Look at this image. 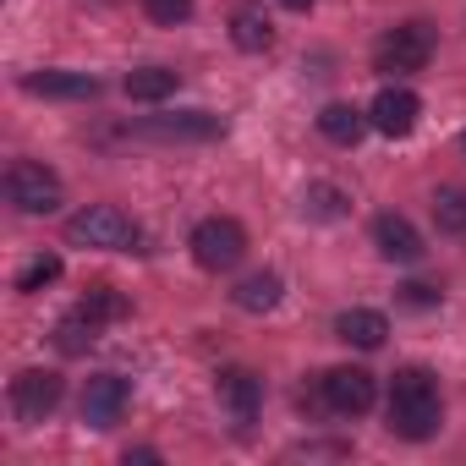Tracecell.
Instances as JSON below:
<instances>
[{
  "instance_id": "6da1fadb",
  "label": "cell",
  "mask_w": 466,
  "mask_h": 466,
  "mask_svg": "<svg viewBox=\"0 0 466 466\" xmlns=\"http://www.w3.org/2000/svg\"><path fill=\"white\" fill-rule=\"evenodd\" d=\"M444 406H439V384L428 368H400L390 379V428L400 439H428L439 428Z\"/></svg>"
},
{
  "instance_id": "7a4b0ae2",
  "label": "cell",
  "mask_w": 466,
  "mask_h": 466,
  "mask_svg": "<svg viewBox=\"0 0 466 466\" xmlns=\"http://www.w3.org/2000/svg\"><path fill=\"white\" fill-rule=\"evenodd\" d=\"M66 242L77 248H105V253H132L143 242V230L116 208V203H88L66 219Z\"/></svg>"
},
{
  "instance_id": "3957f363",
  "label": "cell",
  "mask_w": 466,
  "mask_h": 466,
  "mask_svg": "<svg viewBox=\"0 0 466 466\" xmlns=\"http://www.w3.org/2000/svg\"><path fill=\"white\" fill-rule=\"evenodd\" d=\"M242 253H248V230L237 225V219H225V214H214V219H203L198 230H192V258L203 264V269H237L242 264Z\"/></svg>"
},
{
  "instance_id": "277c9868",
  "label": "cell",
  "mask_w": 466,
  "mask_h": 466,
  "mask_svg": "<svg viewBox=\"0 0 466 466\" xmlns=\"http://www.w3.org/2000/svg\"><path fill=\"white\" fill-rule=\"evenodd\" d=\"M6 198L23 208V214H50L61 203V176L50 165H34V159H17L6 170Z\"/></svg>"
},
{
  "instance_id": "5b68a950",
  "label": "cell",
  "mask_w": 466,
  "mask_h": 466,
  "mask_svg": "<svg viewBox=\"0 0 466 466\" xmlns=\"http://www.w3.org/2000/svg\"><path fill=\"white\" fill-rule=\"evenodd\" d=\"M428 56H433V28H428V23H400V28L384 34L379 50H373L379 72H422Z\"/></svg>"
},
{
  "instance_id": "8992f818",
  "label": "cell",
  "mask_w": 466,
  "mask_h": 466,
  "mask_svg": "<svg viewBox=\"0 0 466 466\" xmlns=\"http://www.w3.org/2000/svg\"><path fill=\"white\" fill-rule=\"evenodd\" d=\"M61 395H66V384H61V373H50V368H28V373L12 379V411H17L23 422H45V417L61 406Z\"/></svg>"
},
{
  "instance_id": "52a82bcc",
  "label": "cell",
  "mask_w": 466,
  "mask_h": 466,
  "mask_svg": "<svg viewBox=\"0 0 466 466\" xmlns=\"http://www.w3.org/2000/svg\"><path fill=\"white\" fill-rule=\"evenodd\" d=\"M319 390H324V406L340 411V417H362V411L373 406V395H379L368 368H329Z\"/></svg>"
},
{
  "instance_id": "ba28073f",
  "label": "cell",
  "mask_w": 466,
  "mask_h": 466,
  "mask_svg": "<svg viewBox=\"0 0 466 466\" xmlns=\"http://www.w3.org/2000/svg\"><path fill=\"white\" fill-rule=\"evenodd\" d=\"M127 400H132V390H127L121 373H94L88 390H83V422L88 428H116L121 411H127Z\"/></svg>"
},
{
  "instance_id": "9c48e42d",
  "label": "cell",
  "mask_w": 466,
  "mask_h": 466,
  "mask_svg": "<svg viewBox=\"0 0 466 466\" xmlns=\"http://www.w3.org/2000/svg\"><path fill=\"white\" fill-rule=\"evenodd\" d=\"M417 116H422V99L411 88H384L373 105H368V121L384 132V137H411L417 132Z\"/></svg>"
},
{
  "instance_id": "30bf717a",
  "label": "cell",
  "mask_w": 466,
  "mask_h": 466,
  "mask_svg": "<svg viewBox=\"0 0 466 466\" xmlns=\"http://www.w3.org/2000/svg\"><path fill=\"white\" fill-rule=\"evenodd\" d=\"M214 395H219V406L230 411V422L237 428H248L253 417H258V400H264V384L248 373V368H225L219 379H214Z\"/></svg>"
},
{
  "instance_id": "8fae6325",
  "label": "cell",
  "mask_w": 466,
  "mask_h": 466,
  "mask_svg": "<svg viewBox=\"0 0 466 466\" xmlns=\"http://www.w3.org/2000/svg\"><path fill=\"white\" fill-rule=\"evenodd\" d=\"M373 248L390 258V264H417L422 258V237H417V225L406 214H379L373 219Z\"/></svg>"
},
{
  "instance_id": "7c38bea8",
  "label": "cell",
  "mask_w": 466,
  "mask_h": 466,
  "mask_svg": "<svg viewBox=\"0 0 466 466\" xmlns=\"http://www.w3.org/2000/svg\"><path fill=\"white\" fill-rule=\"evenodd\" d=\"M137 132H143V137H165V143H208V137H219L225 127H219V116H208V110H187V116H170V121H143Z\"/></svg>"
},
{
  "instance_id": "4fadbf2b",
  "label": "cell",
  "mask_w": 466,
  "mask_h": 466,
  "mask_svg": "<svg viewBox=\"0 0 466 466\" xmlns=\"http://www.w3.org/2000/svg\"><path fill=\"white\" fill-rule=\"evenodd\" d=\"M23 88L39 94V99H94L99 77H88V72H34V77H23Z\"/></svg>"
},
{
  "instance_id": "5bb4252c",
  "label": "cell",
  "mask_w": 466,
  "mask_h": 466,
  "mask_svg": "<svg viewBox=\"0 0 466 466\" xmlns=\"http://www.w3.org/2000/svg\"><path fill=\"white\" fill-rule=\"evenodd\" d=\"M335 335H340L346 346H357V351H379L384 335H390V319L373 313V308H351V313L335 319Z\"/></svg>"
},
{
  "instance_id": "9a60e30c",
  "label": "cell",
  "mask_w": 466,
  "mask_h": 466,
  "mask_svg": "<svg viewBox=\"0 0 466 466\" xmlns=\"http://www.w3.org/2000/svg\"><path fill=\"white\" fill-rule=\"evenodd\" d=\"M230 39H237V50H269L275 45V23H269V12L264 6H237L230 12Z\"/></svg>"
},
{
  "instance_id": "2e32d148",
  "label": "cell",
  "mask_w": 466,
  "mask_h": 466,
  "mask_svg": "<svg viewBox=\"0 0 466 466\" xmlns=\"http://www.w3.org/2000/svg\"><path fill=\"white\" fill-rule=\"evenodd\" d=\"M368 127H373V121H368V110H357V105H324V116H319V132H324L329 143H340V148L362 143Z\"/></svg>"
},
{
  "instance_id": "e0dca14e",
  "label": "cell",
  "mask_w": 466,
  "mask_h": 466,
  "mask_svg": "<svg viewBox=\"0 0 466 466\" xmlns=\"http://www.w3.org/2000/svg\"><path fill=\"white\" fill-rule=\"evenodd\" d=\"M127 99H137V105H159V99H170L176 94V72L170 66H137V72H127Z\"/></svg>"
},
{
  "instance_id": "ac0fdd59",
  "label": "cell",
  "mask_w": 466,
  "mask_h": 466,
  "mask_svg": "<svg viewBox=\"0 0 466 466\" xmlns=\"http://www.w3.org/2000/svg\"><path fill=\"white\" fill-rule=\"evenodd\" d=\"M230 302H237L242 313H269L280 302V275H269V269L264 275H248L237 291H230Z\"/></svg>"
},
{
  "instance_id": "d6986e66",
  "label": "cell",
  "mask_w": 466,
  "mask_h": 466,
  "mask_svg": "<svg viewBox=\"0 0 466 466\" xmlns=\"http://www.w3.org/2000/svg\"><path fill=\"white\" fill-rule=\"evenodd\" d=\"M433 219L444 237H466V192L461 187H439L433 192Z\"/></svg>"
},
{
  "instance_id": "ffe728a7",
  "label": "cell",
  "mask_w": 466,
  "mask_h": 466,
  "mask_svg": "<svg viewBox=\"0 0 466 466\" xmlns=\"http://www.w3.org/2000/svg\"><path fill=\"white\" fill-rule=\"evenodd\" d=\"M83 313H88L94 324H116V319H127V297H121L116 286H94V291L83 297Z\"/></svg>"
},
{
  "instance_id": "44dd1931",
  "label": "cell",
  "mask_w": 466,
  "mask_h": 466,
  "mask_svg": "<svg viewBox=\"0 0 466 466\" xmlns=\"http://www.w3.org/2000/svg\"><path fill=\"white\" fill-rule=\"evenodd\" d=\"M94 335H99V324H94V319H88L83 308H77L72 319H61V329H56V340H61V351H66V357L88 351V346H94Z\"/></svg>"
},
{
  "instance_id": "7402d4cb",
  "label": "cell",
  "mask_w": 466,
  "mask_h": 466,
  "mask_svg": "<svg viewBox=\"0 0 466 466\" xmlns=\"http://www.w3.org/2000/svg\"><path fill=\"white\" fill-rule=\"evenodd\" d=\"M302 208H308L313 219H340V214H346V198H340V187L319 181V187H308V192H302Z\"/></svg>"
},
{
  "instance_id": "603a6c76",
  "label": "cell",
  "mask_w": 466,
  "mask_h": 466,
  "mask_svg": "<svg viewBox=\"0 0 466 466\" xmlns=\"http://www.w3.org/2000/svg\"><path fill=\"white\" fill-rule=\"evenodd\" d=\"M50 280H61V258H56V253L34 258V264L17 275V291H28V297H34V291H39V286H50Z\"/></svg>"
},
{
  "instance_id": "cb8c5ba5",
  "label": "cell",
  "mask_w": 466,
  "mask_h": 466,
  "mask_svg": "<svg viewBox=\"0 0 466 466\" xmlns=\"http://www.w3.org/2000/svg\"><path fill=\"white\" fill-rule=\"evenodd\" d=\"M143 12H148L154 23L176 28V23H187V17H192V0H143Z\"/></svg>"
},
{
  "instance_id": "d4e9b609",
  "label": "cell",
  "mask_w": 466,
  "mask_h": 466,
  "mask_svg": "<svg viewBox=\"0 0 466 466\" xmlns=\"http://www.w3.org/2000/svg\"><path fill=\"white\" fill-rule=\"evenodd\" d=\"M400 291H406V302H411V308H433V302H439V291H433V286H400Z\"/></svg>"
},
{
  "instance_id": "484cf974",
  "label": "cell",
  "mask_w": 466,
  "mask_h": 466,
  "mask_svg": "<svg viewBox=\"0 0 466 466\" xmlns=\"http://www.w3.org/2000/svg\"><path fill=\"white\" fill-rule=\"evenodd\" d=\"M280 6H291V12H308V6H313V0H280Z\"/></svg>"
},
{
  "instance_id": "4316f807",
  "label": "cell",
  "mask_w": 466,
  "mask_h": 466,
  "mask_svg": "<svg viewBox=\"0 0 466 466\" xmlns=\"http://www.w3.org/2000/svg\"><path fill=\"white\" fill-rule=\"evenodd\" d=\"M461 143H466V137H461Z\"/></svg>"
}]
</instances>
